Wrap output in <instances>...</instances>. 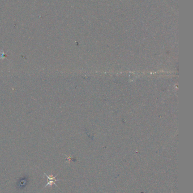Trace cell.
<instances>
[{"label": "cell", "mask_w": 193, "mask_h": 193, "mask_svg": "<svg viewBox=\"0 0 193 193\" xmlns=\"http://www.w3.org/2000/svg\"><path fill=\"white\" fill-rule=\"evenodd\" d=\"M44 175H45L46 177L47 178H48V180H49V182H48V183H47V184L46 185L45 187H46V186H52V185L53 184L55 185L56 186H57V185H56V181L60 180H56V177L57 176H53V175L48 176L47 174H46V173H44Z\"/></svg>", "instance_id": "cell-1"}]
</instances>
